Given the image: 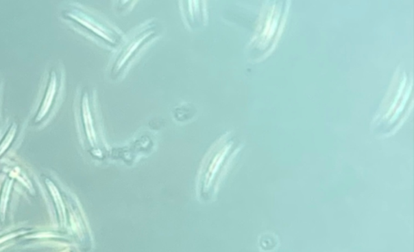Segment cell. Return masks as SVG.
Here are the masks:
<instances>
[{"label":"cell","instance_id":"cell-1","mask_svg":"<svg viewBox=\"0 0 414 252\" xmlns=\"http://www.w3.org/2000/svg\"><path fill=\"white\" fill-rule=\"evenodd\" d=\"M161 26L157 21H149L134 30L127 39L121 44L110 69L112 79H117L125 73L132 65L134 58L145 49L147 45L159 37Z\"/></svg>","mask_w":414,"mask_h":252},{"label":"cell","instance_id":"cell-3","mask_svg":"<svg viewBox=\"0 0 414 252\" xmlns=\"http://www.w3.org/2000/svg\"><path fill=\"white\" fill-rule=\"evenodd\" d=\"M97 107L94 99L90 101L88 98H85L84 115L86 137L90 148L98 152V155H106L109 148L106 142L105 136L103 135L101 119L99 118Z\"/></svg>","mask_w":414,"mask_h":252},{"label":"cell","instance_id":"cell-2","mask_svg":"<svg viewBox=\"0 0 414 252\" xmlns=\"http://www.w3.org/2000/svg\"><path fill=\"white\" fill-rule=\"evenodd\" d=\"M77 21L88 33L92 34L96 39L110 47H118L124 41L123 34L100 16L90 14L85 12H79Z\"/></svg>","mask_w":414,"mask_h":252}]
</instances>
